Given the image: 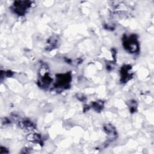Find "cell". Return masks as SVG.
<instances>
[{"label": "cell", "mask_w": 154, "mask_h": 154, "mask_svg": "<svg viewBox=\"0 0 154 154\" xmlns=\"http://www.w3.org/2000/svg\"><path fill=\"white\" fill-rule=\"evenodd\" d=\"M125 49L130 53H135L138 51L139 45L137 38L134 34H132L128 37H125L123 42Z\"/></svg>", "instance_id": "obj_1"}, {"label": "cell", "mask_w": 154, "mask_h": 154, "mask_svg": "<svg viewBox=\"0 0 154 154\" xmlns=\"http://www.w3.org/2000/svg\"><path fill=\"white\" fill-rule=\"evenodd\" d=\"M71 79V76L69 73H64L58 75L57 77V81L55 84L56 88H60L63 89L67 88L69 86Z\"/></svg>", "instance_id": "obj_2"}, {"label": "cell", "mask_w": 154, "mask_h": 154, "mask_svg": "<svg viewBox=\"0 0 154 154\" xmlns=\"http://www.w3.org/2000/svg\"><path fill=\"white\" fill-rule=\"evenodd\" d=\"M31 6L29 1H16L13 5V10L19 15H23Z\"/></svg>", "instance_id": "obj_3"}, {"label": "cell", "mask_w": 154, "mask_h": 154, "mask_svg": "<svg viewBox=\"0 0 154 154\" xmlns=\"http://www.w3.org/2000/svg\"><path fill=\"white\" fill-rule=\"evenodd\" d=\"M131 67L130 66H124L122 67L120 74H121V81L123 82H126L129 81L131 76L132 73L130 72Z\"/></svg>", "instance_id": "obj_4"}, {"label": "cell", "mask_w": 154, "mask_h": 154, "mask_svg": "<svg viewBox=\"0 0 154 154\" xmlns=\"http://www.w3.org/2000/svg\"><path fill=\"white\" fill-rule=\"evenodd\" d=\"M103 129L105 132V133L109 136L110 137H115L116 136L117 132L116 128L110 124H106L103 126Z\"/></svg>", "instance_id": "obj_5"}, {"label": "cell", "mask_w": 154, "mask_h": 154, "mask_svg": "<svg viewBox=\"0 0 154 154\" xmlns=\"http://www.w3.org/2000/svg\"><path fill=\"white\" fill-rule=\"evenodd\" d=\"M57 41L58 39L57 37L52 36V37H51L47 43V47L46 49L48 50H51L52 49H54L56 46H57Z\"/></svg>", "instance_id": "obj_6"}, {"label": "cell", "mask_w": 154, "mask_h": 154, "mask_svg": "<svg viewBox=\"0 0 154 154\" xmlns=\"http://www.w3.org/2000/svg\"><path fill=\"white\" fill-rule=\"evenodd\" d=\"M28 140H29L33 143H41V138H40V136L39 135V134H29L28 136Z\"/></svg>", "instance_id": "obj_7"}, {"label": "cell", "mask_w": 154, "mask_h": 154, "mask_svg": "<svg viewBox=\"0 0 154 154\" xmlns=\"http://www.w3.org/2000/svg\"><path fill=\"white\" fill-rule=\"evenodd\" d=\"M91 106L95 111H101L103 107V102L102 100H98L92 102Z\"/></svg>", "instance_id": "obj_8"}, {"label": "cell", "mask_w": 154, "mask_h": 154, "mask_svg": "<svg viewBox=\"0 0 154 154\" xmlns=\"http://www.w3.org/2000/svg\"><path fill=\"white\" fill-rule=\"evenodd\" d=\"M136 107H137V104L135 103V101H131V103H130V111L131 112H133L135 111L136 109Z\"/></svg>", "instance_id": "obj_9"}]
</instances>
